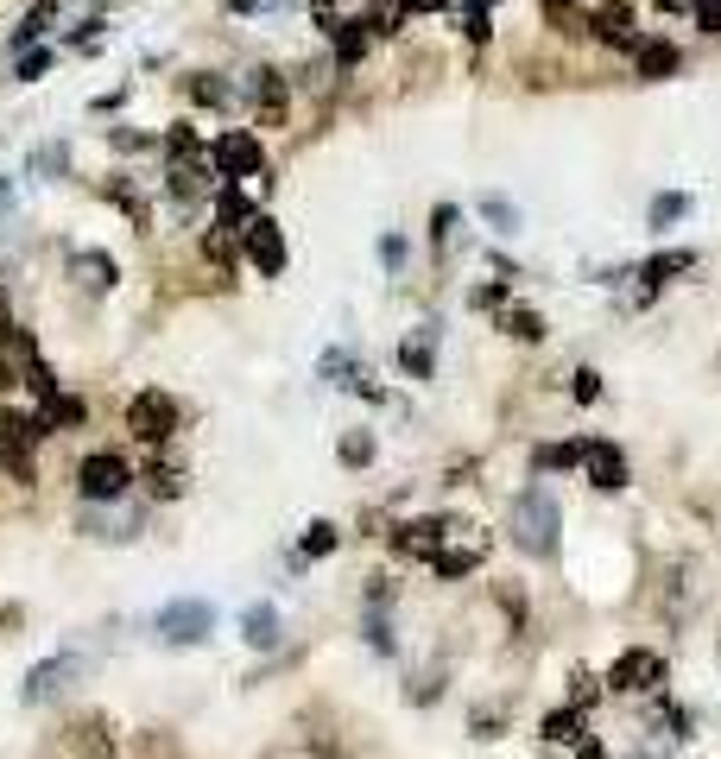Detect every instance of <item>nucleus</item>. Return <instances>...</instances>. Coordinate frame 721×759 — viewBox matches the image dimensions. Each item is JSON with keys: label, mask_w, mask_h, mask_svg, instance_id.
<instances>
[{"label": "nucleus", "mask_w": 721, "mask_h": 759, "mask_svg": "<svg viewBox=\"0 0 721 759\" xmlns=\"http://www.w3.org/2000/svg\"><path fill=\"white\" fill-rule=\"evenodd\" d=\"M557 526H564V513H557V494L551 488H526L513 501V539H519V551L551 557L557 551Z\"/></svg>", "instance_id": "f257e3e1"}, {"label": "nucleus", "mask_w": 721, "mask_h": 759, "mask_svg": "<svg viewBox=\"0 0 721 759\" xmlns=\"http://www.w3.org/2000/svg\"><path fill=\"white\" fill-rule=\"evenodd\" d=\"M127 488H134V463H127L121 450H89V456L76 463V494L89 506L127 501Z\"/></svg>", "instance_id": "f03ea898"}, {"label": "nucleus", "mask_w": 721, "mask_h": 759, "mask_svg": "<svg viewBox=\"0 0 721 759\" xmlns=\"http://www.w3.org/2000/svg\"><path fill=\"white\" fill-rule=\"evenodd\" d=\"M210 633H216V608L197 595H178L159 608V640H172V646H203Z\"/></svg>", "instance_id": "7ed1b4c3"}, {"label": "nucleus", "mask_w": 721, "mask_h": 759, "mask_svg": "<svg viewBox=\"0 0 721 759\" xmlns=\"http://www.w3.org/2000/svg\"><path fill=\"white\" fill-rule=\"evenodd\" d=\"M127 431L140 437V443H165V437L178 431V399L165 393V387L134 393V399H127Z\"/></svg>", "instance_id": "20e7f679"}, {"label": "nucleus", "mask_w": 721, "mask_h": 759, "mask_svg": "<svg viewBox=\"0 0 721 759\" xmlns=\"http://www.w3.org/2000/svg\"><path fill=\"white\" fill-rule=\"evenodd\" d=\"M608 690H620V696H658L665 690V658L646 646H627L608 665Z\"/></svg>", "instance_id": "39448f33"}, {"label": "nucleus", "mask_w": 721, "mask_h": 759, "mask_svg": "<svg viewBox=\"0 0 721 759\" xmlns=\"http://www.w3.org/2000/svg\"><path fill=\"white\" fill-rule=\"evenodd\" d=\"M210 165L222 172V184H241V178H260V172H266V152H260L253 134L228 127V134H216V146H210Z\"/></svg>", "instance_id": "423d86ee"}, {"label": "nucleus", "mask_w": 721, "mask_h": 759, "mask_svg": "<svg viewBox=\"0 0 721 759\" xmlns=\"http://www.w3.org/2000/svg\"><path fill=\"white\" fill-rule=\"evenodd\" d=\"M241 241H248V260L266 273V279H279V273H286V235H279V222H273V216H253Z\"/></svg>", "instance_id": "0eeeda50"}, {"label": "nucleus", "mask_w": 721, "mask_h": 759, "mask_svg": "<svg viewBox=\"0 0 721 759\" xmlns=\"http://www.w3.org/2000/svg\"><path fill=\"white\" fill-rule=\"evenodd\" d=\"M589 33L614 45V51H640V33H633V7L627 0H602L595 13H589Z\"/></svg>", "instance_id": "6e6552de"}, {"label": "nucleus", "mask_w": 721, "mask_h": 759, "mask_svg": "<svg viewBox=\"0 0 721 759\" xmlns=\"http://www.w3.org/2000/svg\"><path fill=\"white\" fill-rule=\"evenodd\" d=\"M71 678H76V658H71V652H51L45 665H33V678L20 684V703H51Z\"/></svg>", "instance_id": "1a4fd4ad"}, {"label": "nucleus", "mask_w": 721, "mask_h": 759, "mask_svg": "<svg viewBox=\"0 0 721 759\" xmlns=\"http://www.w3.org/2000/svg\"><path fill=\"white\" fill-rule=\"evenodd\" d=\"M582 469H589V481H595L602 494H620V488H627V456H620L614 443H589Z\"/></svg>", "instance_id": "9d476101"}, {"label": "nucleus", "mask_w": 721, "mask_h": 759, "mask_svg": "<svg viewBox=\"0 0 721 759\" xmlns=\"http://www.w3.org/2000/svg\"><path fill=\"white\" fill-rule=\"evenodd\" d=\"M279 633H286V620H279L273 602H253L248 615H241V640H248L253 652H273L279 646Z\"/></svg>", "instance_id": "9b49d317"}, {"label": "nucleus", "mask_w": 721, "mask_h": 759, "mask_svg": "<svg viewBox=\"0 0 721 759\" xmlns=\"http://www.w3.org/2000/svg\"><path fill=\"white\" fill-rule=\"evenodd\" d=\"M450 544V526L443 519H412V526H399V551L405 557H437Z\"/></svg>", "instance_id": "f8f14e48"}, {"label": "nucleus", "mask_w": 721, "mask_h": 759, "mask_svg": "<svg viewBox=\"0 0 721 759\" xmlns=\"http://www.w3.org/2000/svg\"><path fill=\"white\" fill-rule=\"evenodd\" d=\"M134 526H140V519H134V513H121V501H114V513H102V506H89V513H83V532H89V539H102V544H127V539H134Z\"/></svg>", "instance_id": "ddd939ff"}, {"label": "nucleus", "mask_w": 721, "mask_h": 759, "mask_svg": "<svg viewBox=\"0 0 721 759\" xmlns=\"http://www.w3.org/2000/svg\"><path fill=\"white\" fill-rule=\"evenodd\" d=\"M248 222H253V203L241 197V184H222V197H216V228H228V235H248Z\"/></svg>", "instance_id": "4468645a"}, {"label": "nucleus", "mask_w": 721, "mask_h": 759, "mask_svg": "<svg viewBox=\"0 0 721 759\" xmlns=\"http://www.w3.org/2000/svg\"><path fill=\"white\" fill-rule=\"evenodd\" d=\"M83 418H89V405H83L76 393H51L45 399V412H38L45 431H71V425H83Z\"/></svg>", "instance_id": "2eb2a0df"}, {"label": "nucleus", "mask_w": 721, "mask_h": 759, "mask_svg": "<svg viewBox=\"0 0 721 759\" xmlns=\"http://www.w3.org/2000/svg\"><path fill=\"white\" fill-rule=\"evenodd\" d=\"M633 58H640V76H652V83L684 64V58H678V45H658V38H640V51H633Z\"/></svg>", "instance_id": "dca6fc26"}, {"label": "nucleus", "mask_w": 721, "mask_h": 759, "mask_svg": "<svg viewBox=\"0 0 721 759\" xmlns=\"http://www.w3.org/2000/svg\"><path fill=\"white\" fill-rule=\"evenodd\" d=\"M58 13H64V0H33V13H26V20H20V33H13V51H20V45H38V38L51 33V20H58Z\"/></svg>", "instance_id": "f3484780"}, {"label": "nucleus", "mask_w": 721, "mask_h": 759, "mask_svg": "<svg viewBox=\"0 0 721 759\" xmlns=\"http://www.w3.org/2000/svg\"><path fill=\"white\" fill-rule=\"evenodd\" d=\"M481 551H488V544H456V551L443 544L431 564H437V577H443V582H456V577H469L475 564H481Z\"/></svg>", "instance_id": "a211bd4d"}, {"label": "nucleus", "mask_w": 721, "mask_h": 759, "mask_svg": "<svg viewBox=\"0 0 721 759\" xmlns=\"http://www.w3.org/2000/svg\"><path fill=\"white\" fill-rule=\"evenodd\" d=\"M329 38H336V64H360V58H367V38H374V33H367V20H342Z\"/></svg>", "instance_id": "6ab92c4d"}, {"label": "nucleus", "mask_w": 721, "mask_h": 759, "mask_svg": "<svg viewBox=\"0 0 721 759\" xmlns=\"http://www.w3.org/2000/svg\"><path fill=\"white\" fill-rule=\"evenodd\" d=\"M690 266H696V253H690V248H671V253H652L646 266H640V279H646V286H665L671 273H690Z\"/></svg>", "instance_id": "aec40b11"}, {"label": "nucleus", "mask_w": 721, "mask_h": 759, "mask_svg": "<svg viewBox=\"0 0 721 759\" xmlns=\"http://www.w3.org/2000/svg\"><path fill=\"white\" fill-rule=\"evenodd\" d=\"M190 96H197L203 109H228V102H235V83H222L216 71H197L190 76Z\"/></svg>", "instance_id": "412c9836"}, {"label": "nucleus", "mask_w": 721, "mask_h": 759, "mask_svg": "<svg viewBox=\"0 0 721 759\" xmlns=\"http://www.w3.org/2000/svg\"><path fill=\"white\" fill-rule=\"evenodd\" d=\"M544 741H557V747L582 741V709H577V703H570V709H551V716H544Z\"/></svg>", "instance_id": "4be33fe9"}, {"label": "nucleus", "mask_w": 721, "mask_h": 759, "mask_svg": "<svg viewBox=\"0 0 721 759\" xmlns=\"http://www.w3.org/2000/svg\"><path fill=\"white\" fill-rule=\"evenodd\" d=\"M399 362H405L412 380H431V336H412V342L399 349Z\"/></svg>", "instance_id": "5701e85b"}, {"label": "nucleus", "mask_w": 721, "mask_h": 759, "mask_svg": "<svg viewBox=\"0 0 721 759\" xmlns=\"http://www.w3.org/2000/svg\"><path fill=\"white\" fill-rule=\"evenodd\" d=\"M405 13H412V7H405V0H374V13H367V33H399V20H405Z\"/></svg>", "instance_id": "b1692460"}, {"label": "nucleus", "mask_w": 721, "mask_h": 759, "mask_svg": "<svg viewBox=\"0 0 721 759\" xmlns=\"http://www.w3.org/2000/svg\"><path fill=\"white\" fill-rule=\"evenodd\" d=\"M481 216L494 222V235H519V210L506 197H481Z\"/></svg>", "instance_id": "393cba45"}, {"label": "nucleus", "mask_w": 721, "mask_h": 759, "mask_svg": "<svg viewBox=\"0 0 721 759\" xmlns=\"http://www.w3.org/2000/svg\"><path fill=\"white\" fill-rule=\"evenodd\" d=\"M336 544H342V532H336V526H329V519H317V526H311V532H304V557H329V551H336Z\"/></svg>", "instance_id": "a878e982"}, {"label": "nucleus", "mask_w": 721, "mask_h": 759, "mask_svg": "<svg viewBox=\"0 0 721 759\" xmlns=\"http://www.w3.org/2000/svg\"><path fill=\"white\" fill-rule=\"evenodd\" d=\"M342 463H349V469H367V463H374V437L349 431V437H342Z\"/></svg>", "instance_id": "bb28decb"}, {"label": "nucleus", "mask_w": 721, "mask_h": 759, "mask_svg": "<svg viewBox=\"0 0 721 759\" xmlns=\"http://www.w3.org/2000/svg\"><path fill=\"white\" fill-rule=\"evenodd\" d=\"M582 456H589V443H551L539 463H544V469H577Z\"/></svg>", "instance_id": "cd10ccee"}, {"label": "nucleus", "mask_w": 721, "mask_h": 759, "mask_svg": "<svg viewBox=\"0 0 721 759\" xmlns=\"http://www.w3.org/2000/svg\"><path fill=\"white\" fill-rule=\"evenodd\" d=\"M367 646L393 652V620H387V608H367Z\"/></svg>", "instance_id": "c85d7f7f"}, {"label": "nucleus", "mask_w": 721, "mask_h": 759, "mask_svg": "<svg viewBox=\"0 0 721 759\" xmlns=\"http://www.w3.org/2000/svg\"><path fill=\"white\" fill-rule=\"evenodd\" d=\"M690 20H696V33L721 38V0H690Z\"/></svg>", "instance_id": "c756f323"}, {"label": "nucleus", "mask_w": 721, "mask_h": 759, "mask_svg": "<svg viewBox=\"0 0 721 759\" xmlns=\"http://www.w3.org/2000/svg\"><path fill=\"white\" fill-rule=\"evenodd\" d=\"M506 329H513L519 342H544V317H539V311H513V317H506Z\"/></svg>", "instance_id": "7c9ffc66"}, {"label": "nucleus", "mask_w": 721, "mask_h": 759, "mask_svg": "<svg viewBox=\"0 0 721 759\" xmlns=\"http://www.w3.org/2000/svg\"><path fill=\"white\" fill-rule=\"evenodd\" d=\"M26 387H33L38 399H51V393H58V374L38 362V355H26Z\"/></svg>", "instance_id": "2f4dec72"}, {"label": "nucleus", "mask_w": 721, "mask_h": 759, "mask_svg": "<svg viewBox=\"0 0 721 759\" xmlns=\"http://www.w3.org/2000/svg\"><path fill=\"white\" fill-rule=\"evenodd\" d=\"M152 494H159V501H172V494H184V475L159 463V469H152Z\"/></svg>", "instance_id": "473e14b6"}, {"label": "nucleus", "mask_w": 721, "mask_h": 759, "mask_svg": "<svg viewBox=\"0 0 721 759\" xmlns=\"http://www.w3.org/2000/svg\"><path fill=\"white\" fill-rule=\"evenodd\" d=\"M45 71H51V51H26L20 58V83H38Z\"/></svg>", "instance_id": "72a5a7b5"}, {"label": "nucleus", "mask_w": 721, "mask_h": 759, "mask_svg": "<svg viewBox=\"0 0 721 759\" xmlns=\"http://www.w3.org/2000/svg\"><path fill=\"white\" fill-rule=\"evenodd\" d=\"M690 210V197H658V203H652V222H678Z\"/></svg>", "instance_id": "f704fd0d"}, {"label": "nucleus", "mask_w": 721, "mask_h": 759, "mask_svg": "<svg viewBox=\"0 0 721 759\" xmlns=\"http://www.w3.org/2000/svg\"><path fill=\"white\" fill-rule=\"evenodd\" d=\"M203 253H210V260H216V266H228V260H235V248H228V235H203Z\"/></svg>", "instance_id": "c9c22d12"}, {"label": "nucleus", "mask_w": 721, "mask_h": 759, "mask_svg": "<svg viewBox=\"0 0 721 759\" xmlns=\"http://www.w3.org/2000/svg\"><path fill=\"white\" fill-rule=\"evenodd\" d=\"M450 228H456V210L443 203V210H437V216H431V241H437V248H443V235H450Z\"/></svg>", "instance_id": "e433bc0d"}, {"label": "nucleus", "mask_w": 721, "mask_h": 759, "mask_svg": "<svg viewBox=\"0 0 721 759\" xmlns=\"http://www.w3.org/2000/svg\"><path fill=\"white\" fill-rule=\"evenodd\" d=\"M501 298H506V286H481V291H475V298H469V304H475V311H494Z\"/></svg>", "instance_id": "4c0bfd02"}, {"label": "nucleus", "mask_w": 721, "mask_h": 759, "mask_svg": "<svg viewBox=\"0 0 721 759\" xmlns=\"http://www.w3.org/2000/svg\"><path fill=\"white\" fill-rule=\"evenodd\" d=\"M595 393H602V380H595V367H582V374H577V399H595Z\"/></svg>", "instance_id": "58836bf2"}, {"label": "nucleus", "mask_w": 721, "mask_h": 759, "mask_svg": "<svg viewBox=\"0 0 721 759\" xmlns=\"http://www.w3.org/2000/svg\"><path fill=\"white\" fill-rule=\"evenodd\" d=\"M380 260H387V266H399V260H405V241H399V235H387V241H380Z\"/></svg>", "instance_id": "ea45409f"}, {"label": "nucleus", "mask_w": 721, "mask_h": 759, "mask_svg": "<svg viewBox=\"0 0 721 759\" xmlns=\"http://www.w3.org/2000/svg\"><path fill=\"white\" fill-rule=\"evenodd\" d=\"M469 38H488V7H469Z\"/></svg>", "instance_id": "a19ab883"}, {"label": "nucleus", "mask_w": 721, "mask_h": 759, "mask_svg": "<svg viewBox=\"0 0 721 759\" xmlns=\"http://www.w3.org/2000/svg\"><path fill=\"white\" fill-rule=\"evenodd\" d=\"M577 759H608V747L602 741H577Z\"/></svg>", "instance_id": "79ce46f5"}, {"label": "nucleus", "mask_w": 721, "mask_h": 759, "mask_svg": "<svg viewBox=\"0 0 721 759\" xmlns=\"http://www.w3.org/2000/svg\"><path fill=\"white\" fill-rule=\"evenodd\" d=\"M405 7H412V13H443L450 0H405Z\"/></svg>", "instance_id": "37998d69"}, {"label": "nucleus", "mask_w": 721, "mask_h": 759, "mask_svg": "<svg viewBox=\"0 0 721 759\" xmlns=\"http://www.w3.org/2000/svg\"><path fill=\"white\" fill-rule=\"evenodd\" d=\"M658 7H665V13H690V0H658Z\"/></svg>", "instance_id": "c03bdc74"}, {"label": "nucleus", "mask_w": 721, "mask_h": 759, "mask_svg": "<svg viewBox=\"0 0 721 759\" xmlns=\"http://www.w3.org/2000/svg\"><path fill=\"white\" fill-rule=\"evenodd\" d=\"M544 7H564V0H544Z\"/></svg>", "instance_id": "a18cd8bd"}, {"label": "nucleus", "mask_w": 721, "mask_h": 759, "mask_svg": "<svg viewBox=\"0 0 721 759\" xmlns=\"http://www.w3.org/2000/svg\"><path fill=\"white\" fill-rule=\"evenodd\" d=\"M475 7H488V0H475Z\"/></svg>", "instance_id": "49530a36"}]
</instances>
